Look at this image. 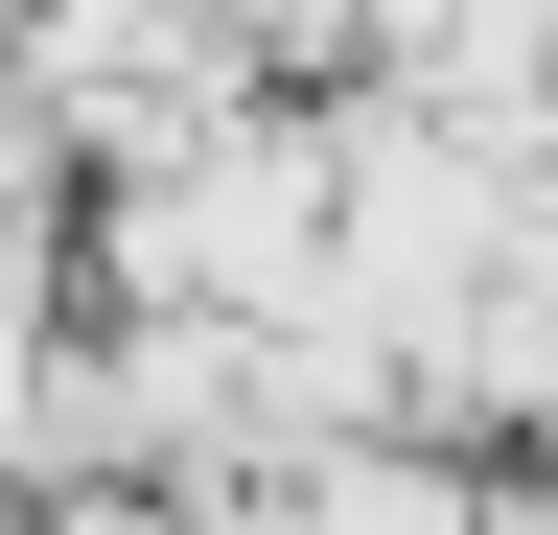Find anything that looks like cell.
<instances>
[{"instance_id": "6da1fadb", "label": "cell", "mask_w": 558, "mask_h": 535, "mask_svg": "<svg viewBox=\"0 0 558 535\" xmlns=\"http://www.w3.org/2000/svg\"><path fill=\"white\" fill-rule=\"evenodd\" d=\"M117 303H209V326H279V303H326V117H186L163 163H117Z\"/></svg>"}]
</instances>
